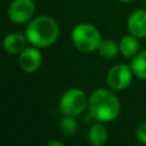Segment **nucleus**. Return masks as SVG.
Returning a JSON list of instances; mask_svg holds the SVG:
<instances>
[{"instance_id":"obj_1","label":"nucleus","mask_w":146,"mask_h":146,"mask_svg":"<svg viewBox=\"0 0 146 146\" xmlns=\"http://www.w3.org/2000/svg\"><path fill=\"white\" fill-rule=\"evenodd\" d=\"M89 111L91 116L97 121L110 122L117 117L120 113V102L110 90L97 89L89 98Z\"/></svg>"},{"instance_id":"obj_2","label":"nucleus","mask_w":146,"mask_h":146,"mask_svg":"<svg viewBox=\"0 0 146 146\" xmlns=\"http://www.w3.org/2000/svg\"><path fill=\"white\" fill-rule=\"evenodd\" d=\"M59 34V29L55 19L48 16H39L30 22L25 30V36L35 47H48L52 44Z\"/></svg>"},{"instance_id":"obj_3","label":"nucleus","mask_w":146,"mask_h":146,"mask_svg":"<svg viewBox=\"0 0 146 146\" xmlns=\"http://www.w3.org/2000/svg\"><path fill=\"white\" fill-rule=\"evenodd\" d=\"M72 41L80 51L90 52L98 49L102 39L98 30L94 25L82 23L76 25L72 31Z\"/></svg>"},{"instance_id":"obj_4","label":"nucleus","mask_w":146,"mask_h":146,"mask_svg":"<svg viewBox=\"0 0 146 146\" xmlns=\"http://www.w3.org/2000/svg\"><path fill=\"white\" fill-rule=\"evenodd\" d=\"M87 105L86 94L78 88L67 90L59 100V108L64 115L75 116L79 115Z\"/></svg>"},{"instance_id":"obj_5","label":"nucleus","mask_w":146,"mask_h":146,"mask_svg":"<svg viewBox=\"0 0 146 146\" xmlns=\"http://www.w3.org/2000/svg\"><path fill=\"white\" fill-rule=\"evenodd\" d=\"M132 70L124 64H117L113 66L106 76V81L110 88L113 90L125 89L132 80Z\"/></svg>"},{"instance_id":"obj_6","label":"nucleus","mask_w":146,"mask_h":146,"mask_svg":"<svg viewBox=\"0 0 146 146\" xmlns=\"http://www.w3.org/2000/svg\"><path fill=\"white\" fill-rule=\"evenodd\" d=\"M34 3L32 0H14L8 8L9 19L17 24L29 22L34 15Z\"/></svg>"},{"instance_id":"obj_7","label":"nucleus","mask_w":146,"mask_h":146,"mask_svg":"<svg viewBox=\"0 0 146 146\" xmlns=\"http://www.w3.org/2000/svg\"><path fill=\"white\" fill-rule=\"evenodd\" d=\"M42 63V57L36 48H25L18 57L19 67L26 73L35 72Z\"/></svg>"},{"instance_id":"obj_8","label":"nucleus","mask_w":146,"mask_h":146,"mask_svg":"<svg viewBox=\"0 0 146 146\" xmlns=\"http://www.w3.org/2000/svg\"><path fill=\"white\" fill-rule=\"evenodd\" d=\"M128 30L131 35L141 39L146 36V10H136L128 18Z\"/></svg>"},{"instance_id":"obj_9","label":"nucleus","mask_w":146,"mask_h":146,"mask_svg":"<svg viewBox=\"0 0 146 146\" xmlns=\"http://www.w3.org/2000/svg\"><path fill=\"white\" fill-rule=\"evenodd\" d=\"M26 36L19 33H9L3 39V48L8 54H21L25 49Z\"/></svg>"},{"instance_id":"obj_10","label":"nucleus","mask_w":146,"mask_h":146,"mask_svg":"<svg viewBox=\"0 0 146 146\" xmlns=\"http://www.w3.org/2000/svg\"><path fill=\"white\" fill-rule=\"evenodd\" d=\"M138 38L133 36V35H125L120 40L119 43V48L121 54L124 57H133L138 49H139V42L137 40Z\"/></svg>"},{"instance_id":"obj_11","label":"nucleus","mask_w":146,"mask_h":146,"mask_svg":"<svg viewBox=\"0 0 146 146\" xmlns=\"http://www.w3.org/2000/svg\"><path fill=\"white\" fill-rule=\"evenodd\" d=\"M88 140L91 145L102 146L107 140V131L103 124L96 123L88 131Z\"/></svg>"},{"instance_id":"obj_12","label":"nucleus","mask_w":146,"mask_h":146,"mask_svg":"<svg viewBox=\"0 0 146 146\" xmlns=\"http://www.w3.org/2000/svg\"><path fill=\"white\" fill-rule=\"evenodd\" d=\"M130 67L135 75L143 80H146V50L141 51L140 54L133 57Z\"/></svg>"},{"instance_id":"obj_13","label":"nucleus","mask_w":146,"mask_h":146,"mask_svg":"<svg viewBox=\"0 0 146 146\" xmlns=\"http://www.w3.org/2000/svg\"><path fill=\"white\" fill-rule=\"evenodd\" d=\"M98 52L102 57L104 58H113L116 56L117 51L120 50L119 46L116 44L115 41L113 40H102L99 47H98Z\"/></svg>"},{"instance_id":"obj_14","label":"nucleus","mask_w":146,"mask_h":146,"mask_svg":"<svg viewBox=\"0 0 146 146\" xmlns=\"http://www.w3.org/2000/svg\"><path fill=\"white\" fill-rule=\"evenodd\" d=\"M74 116H68V115H65V117L60 121V131L62 133L66 135V136H72L76 132V128H78V124H76V121L73 119Z\"/></svg>"},{"instance_id":"obj_15","label":"nucleus","mask_w":146,"mask_h":146,"mask_svg":"<svg viewBox=\"0 0 146 146\" xmlns=\"http://www.w3.org/2000/svg\"><path fill=\"white\" fill-rule=\"evenodd\" d=\"M136 137L141 144L146 145V122H143L141 124H139L136 131Z\"/></svg>"},{"instance_id":"obj_16","label":"nucleus","mask_w":146,"mask_h":146,"mask_svg":"<svg viewBox=\"0 0 146 146\" xmlns=\"http://www.w3.org/2000/svg\"><path fill=\"white\" fill-rule=\"evenodd\" d=\"M48 145H49V146H52V145H57V146H62L63 144H62L60 141H55V140H54V141H49V143H48Z\"/></svg>"},{"instance_id":"obj_17","label":"nucleus","mask_w":146,"mask_h":146,"mask_svg":"<svg viewBox=\"0 0 146 146\" xmlns=\"http://www.w3.org/2000/svg\"><path fill=\"white\" fill-rule=\"evenodd\" d=\"M117 1H120V2H131L132 0H117Z\"/></svg>"},{"instance_id":"obj_18","label":"nucleus","mask_w":146,"mask_h":146,"mask_svg":"<svg viewBox=\"0 0 146 146\" xmlns=\"http://www.w3.org/2000/svg\"><path fill=\"white\" fill-rule=\"evenodd\" d=\"M144 1H145V2H146V0H144Z\"/></svg>"}]
</instances>
